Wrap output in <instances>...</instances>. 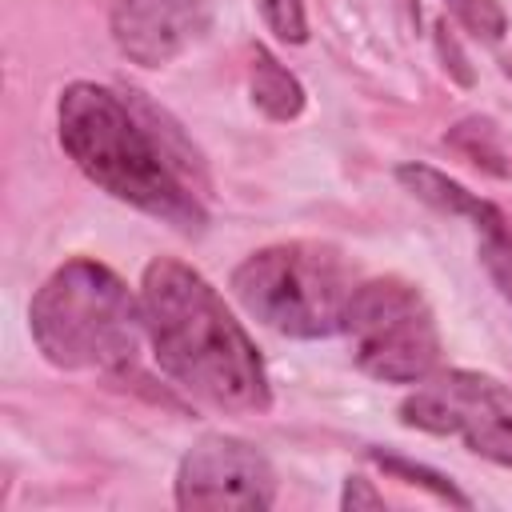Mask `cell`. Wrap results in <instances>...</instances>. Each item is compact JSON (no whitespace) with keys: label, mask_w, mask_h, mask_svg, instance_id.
Instances as JSON below:
<instances>
[{"label":"cell","mask_w":512,"mask_h":512,"mask_svg":"<svg viewBox=\"0 0 512 512\" xmlns=\"http://www.w3.org/2000/svg\"><path fill=\"white\" fill-rule=\"evenodd\" d=\"M56 136L72 164L120 204H132L180 232L204 228V204L168 164L160 136L132 104L92 80H72L56 100Z\"/></svg>","instance_id":"7a4b0ae2"},{"label":"cell","mask_w":512,"mask_h":512,"mask_svg":"<svg viewBox=\"0 0 512 512\" xmlns=\"http://www.w3.org/2000/svg\"><path fill=\"white\" fill-rule=\"evenodd\" d=\"M436 32H440V36H436V40H440V52H444V60H452V64H448V68H452V72H456V80H460V84H472V68H468V64H464V56H460V48H456V40H452V36H448V24H440V28H436Z\"/></svg>","instance_id":"2e32d148"},{"label":"cell","mask_w":512,"mask_h":512,"mask_svg":"<svg viewBox=\"0 0 512 512\" xmlns=\"http://www.w3.org/2000/svg\"><path fill=\"white\" fill-rule=\"evenodd\" d=\"M400 424L456 436L468 452L512 468V392L480 372L448 368L432 372L400 400Z\"/></svg>","instance_id":"8992f818"},{"label":"cell","mask_w":512,"mask_h":512,"mask_svg":"<svg viewBox=\"0 0 512 512\" xmlns=\"http://www.w3.org/2000/svg\"><path fill=\"white\" fill-rule=\"evenodd\" d=\"M448 8L456 12V20L468 32H476L484 40H500L508 32V16H504V8L496 0H448Z\"/></svg>","instance_id":"4fadbf2b"},{"label":"cell","mask_w":512,"mask_h":512,"mask_svg":"<svg viewBox=\"0 0 512 512\" xmlns=\"http://www.w3.org/2000/svg\"><path fill=\"white\" fill-rule=\"evenodd\" d=\"M264 24L276 32L284 44H304L308 40V20H304V0H260Z\"/></svg>","instance_id":"5bb4252c"},{"label":"cell","mask_w":512,"mask_h":512,"mask_svg":"<svg viewBox=\"0 0 512 512\" xmlns=\"http://www.w3.org/2000/svg\"><path fill=\"white\" fill-rule=\"evenodd\" d=\"M480 264H484L488 280L496 284V292L512 304V232H508V220L480 228Z\"/></svg>","instance_id":"7c38bea8"},{"label":"cell","mask_w":512,"mask_h":512,"mask_svg":"<svg viewBox=\"0 0 512 512\" xmlns=\"http://www.w3.org/2000/svg\"><path fill=\"white\" fill-rule=\"evenodd\" d=\"M344 332L356 364L384 384H420L440 368V328L424 292L400 276L356 284Z\"/></svg>","instance_id":"5b68a950"},{"label":"cell","mask_w":512,"mask_h":512,"mask_svg":"<svg viewBox=\"0 0 512 512\" xmlns=\"http://www.w3.org/2000/svg\"><path fill=\"white\" fill-rule=\"evenodd\" d=\"M28 328L40 356L64 372H128L148 340L140 296L88 256L60 264L36 288Z\"/></svg>","instance_id":"3957f363"},{"label":"cell","mask_w":512,"mask_h":512,"mask_svg":"<svg viewBox=\"0 0 512 512\" xmlns=\"http://www.w3.org/2000/svg\"><path fill=\"white\" fill-rule=\"evenodd\" d=\"M340 508H348V512H360V508H384V496H380L364 476H348V480H344Z\"/></svg>","instance_id":"9a60e30c"},{"label":"cell","mask_w":512,"mask_h":512,"mask_svg":"<svg viewBox=\"0 0 512 512\" xmlns=\"http://www.w3.org/2000/svg\"><path fill=\"white\" fill-rule=\"evenodd\" d=\"M176 504L192 512H264L276 504V472L256 444L208 432L180 456Z\"/></svg>","instance_id":"52a82bcc"},{"label":"cell","mask_w":512,"mask_h":512,"mask_svg":"<svg viewBox=\"0 0 512 512\" xmlns=\"http://www.w3.org/2000/svg\"><path fill=\"white\" fill-rule=\"evenodd\" d=\"M116 48L144 68L176 60L208 24V0H112L108 4Z\"/></svg>","instance_id":"ba28073f"},{"label":"cell","mask_w":512,"mask_h":512,"mask_svg":"<svg viewBox=\"0 0 512 512\" xmlns=\"http://www.w3.org/2000/svg\"><path fill=\"white\" fill-rule=\"evenodd\" d=\"M356 272L332 244L284 240L244 256L232 272V296L264 328L296 340L344 332Z\"/></svg>","instance_id":"277c9868"},{"label":"cell","mask_w":512,"mask_h":512,"mask_svg":"<svg viewBox=\"0 0 512 512\" xmlns=\"http://www.w3.org/2000/svg\"><path fill=\"white\" fill-rule=\"evenodd\" d=\"M140 304L160 372L216 412L272 408L264 360L224 296L184 260L156 256L140 276Z\"/></svg>","instance_id":"6da1fadb"},{"label":"cell","mask_w":512,"mask_h":512,"mask_svg":"<svg viewBox=\"0 0 512 512\" xmlns=\"http://www.w3.org/2000/svg\"><path fill=\"white\" fill-rule=\"evenodd\" d=\"M248 92H252V104H256L268 120H296V116L304 112V88H300V80H296L268 48H256V52H252Z\"/></svg>","instance_id":"30bf717a"},{"label":"cell","mask_w":512,"mask_h":512,"mask_svg":"<svg viewBox=\"0 0 512 512\" xmlns=\"http://www.w3.org/2000/svg\"><path fill=\"white\" fill-rule=\"evenodd\" d=\"M396 180L424 204H432L436 212H448V216H460V220H472L476 232L480 228H492V224H504V212L496 204H488L484 196L468 192L460 180L428 168V164H400L396 168Z\"/></svg>","instance_id":"9c48e42d"},{"label":"cell","mask_w":512,"mask_h":512,"mask_svg":"<svg viewBox=\"0 0 512 512\" xmlns=\"http://www.w3.org/2000/svg\"><path fill=\"white\" fill-rule=\"evenodd\" d=\"M372 460H376L384 472H392L396 480H404V484H420V488L436 492L440 500H448V504H456V508H468V504H472L448 476H440V472H432V468H424V464H412V460H404V456H388V452H372Z\"/></svg>","instance_id":"8fae6325"}]
</instances>
